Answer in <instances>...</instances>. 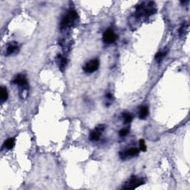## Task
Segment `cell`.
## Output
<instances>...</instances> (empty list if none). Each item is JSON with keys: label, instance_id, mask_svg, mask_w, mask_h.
<instances>
[{"label": "cell", "instance_id": "obj_11", "mask_svg": "<svg viewBox=\"0 0 190 190\" xmlns=\"http://www.w3.org/2000/svg\"><path fill=\"white\" fill-rule=\"evenodd\" d=\"M149 115V108L147 106H143L139 111V117L141 120H144Z\"/></svg>", "mask_w": 190, "mask_h": 190}, {"label": "cell", "instance_id": "obj_5", "mask_svg": "<svg viewBox=\"0 0 190 190\" xmlns=\"http://www.w3.org/2000/svg\"><path fill=\"white\" fill-rule=\"evenodd\" d=\"M117 40V35L111 30H107L102 35V40L106 44H112Z\"/></svg>", "mask_w": 190, "mask_h": 190}, {"label": "cell", "instance_id": "obj_1", "mask_svg": "<svg viewBox=\"0 0 190 190\" xmlns=\"http://www.w3.org/2000/svg\"><path fill=\"white\" fill-rule=\"evenodd\" d=\"M78 16L77 13L74 10H71L68 11L67 15L64 16L61 22V28H66L71 27V25L77 19Z\"/></svg>", "mask_w": 190, "mask_h": 190}, {"label": "cell", "instance_id": "obj_10", "mask_svg": "<svg viewBox=\"0 0 190 190\" xmlns=\"http://www.w3.org/2000/svg\"><path fill=\"white\" fill-rule=\"evenodd\" d=\"M7 97H8V93H7V88H6V87L2 86L1 91H0V99H1L2 102H4L5 101L7 100Z\"/></svg>", "mask_w": 190, "mask_h": 190}, {"label": "cell", "instance_id": "obj_3", "mask_svg": "<svg viewBox=\"0 0 190 190\" xmlns=\"http://www.w3.org/2000/svg\"><path fill=\"white\" fill-rule=\"evenodd\" d=\"M156 12V9L153 7L152 6H149L147 7L144 5V4H142L141 5H139L137 7L136 14L137 16H149L151 15L154 14Z\"/></svg>", "mask_w": 190, "mask_h": 190}, {"label": "cell", "instance_id": "obj_16", "mask_svg": "<svg viewBox=\"0 0 190 190\" xmlns=\"http://www.w3.org/2000/svg\"><path fill=\"white\" fill-rule=\"evenodd\" d=\"M139 144H140V150L142 152H146V145L144 141V140H140L139 141Z\"/></svg>", "mask_w": 190, "mask_h": 190}, {"label": "cell", "instance_id": "obj_13", "mask_svg": "<svg viewBox=\"0 0 190 190\" xmlns=\"http://www.w3.org/2000/svg\"><path fill=\"white\" fill-rule=\"evenodd\" d=\"M19 47L16 45V44H10L8 47L7 48V54L10 55L13 53H15L16 51L18 50Z\"/></svg>", "mask_w": 190, "mask_h": 190}, {"label": "cell", "instance_id": "obj_4", "mask_svg": "<svg viewBox=\"0 0 190 190\" xmlns=\"http://www.w3.org/2000/svg\"><path fill=\"white\" fill-rule=\"evenodd\" d=\"M100 67V61L97 59H94L88 62L83 67V70L86 73H93L96 71Z\"/></svg>", "mask_w": 190, "mask_h": 190}, {"label": "cell", "instance_id": "obj_7", "mask_svg": "<svg viewBox=\"0 0 190 190\" xmlns=\"http://www.w3.org/2000/svg\"><path fill=\"white\" fill-rule=\"evenodd\" d=\"M138 154H139V149H137V148H131V149H129L128 150L120 152V156L121 159L125 160L127 158L136 156Z\"/></svg>", "mask_w": 190, "mask_h": 190}, {"label": "cell", "instance_id": "obj_8", "mask_svg": "<svg viewBox=\"0 0 190 190\" xmlns=\"http://www.w3.org/2000/svg\"><path fill=\"white\" fill-rule=\"evenodd\" d=\"M13 83L16 84L17 86L22 87L24 88H27L28 87V81L26 77L22 74H18L15 77V79L13 80Z\"/></svg>", "mask_w": 190, "mask_h": 190}, {"label": "cell", "instance_id": "obj_6", "mask_svg": "<svg viewBox=\"0 0 190 190\" xmlns=\"http://www.w3.org/2000/svg\"><path fill=\"white\" fill-rule=\"evenodd\" d=\"M105 130V126L104 125H102V124H100V125H99L96 129L92 131L90 134L89 138L90 140H92V141H97V140H100V135L101 133Z\"/></svg>", "mask_w": 190, "mask_h": 190}, {"label": "cell", "instance_id": "obj_2", "mask_svg": "<svg viewBox=\"0 0 190 190\" xmlns=\"http://www.w3.org/2000/svg\"><path fill=\"white\" fill-rule=\"evenodd\" d=\"M145 183L143 178H139L136 176H132L130 180L124 185L123 188L125 189H135L138 187H140Z\"/></svg>", "mask_w": 190, "mask_h": 190}, {"label": "cell", "instance_id": "obj_19", "mask_svg": "<svg viewBox=\"0 0 190 190\" xmlns=\"http://www.w3.org/2000/svg\"><path fill=\"white\" fill-rule=\"evenodd\" d=\"M106 98L111 99L112 98V94H106Z\"/></svg>", "mask_w": 190, "mask_h": 190}, {"label": "cell", "instance_id": "obj_12", "mask_svg": "<svg viewBox=\"0 0 190 190\" xmlns=\"http://www.w3.org/2000/svg\"><path fill=\"white\" fill-rule=\"evenodd\" d=\"M57 61H58V63H59V68H60V69L63 71V69H64L65 67V65H66V64H67L66 59H65L64 57H63L61 55H58Z\"/></svg>", "mask_w": 190, "mask_h": 190}, {"label": "cell", "instance_id": "obj_18", "mask_svg": "<svg viewBox=\"0 0 190 190\" xmlns=\"http://www.w3.org/2000/svg\"><path fill=\"white\" fill-rule=\"evenodd\" d=\"M187 27H186L185 25H183V26L181 28V29H180V31H179V33L181 36H182V35H184V31H187Z\"/></svg>", "mask_w": 190, "mask_h": 190}, {"label": "cell", "instance_id": "obj_17", "mask_svg": "<svg viewBox=\"0 0 190 190\" xmlns=\"http://www.w3.org/2000/svg\"><path fill=\"white\" fill-rule=\"evenodd\" d=\"M129 133V129H126V128H124V129H122L120 131V135L122 137H125L128 135Z\"/></svg>", "mask_w": 190, "mask_h": 190}, {"label": "cell", "instance_id": "obj_15", "mask_svg": "<svg viewBox=\"0 0 190 190\" xmlns=\"http://www.w3.org/2000/svg\"><path fill=\"white\" fill-rule=\"evenodd\" d=\"M123 116L124 121H125L126 123H131V121H132L133 116L131 115V114L127 113V112L125 113V112H124L123 115Z\"/></svg>", "mask_w": 190, "mask_h": 190}, {"label": "cell", "instance_id": "obj_14", "mask_svg": "<svg viewBox=\"0 0 190 190\" xmlns=\"http://www.w3.org/2000/svg\"><path fill=\"white\" fill-rule=\"evenodd\" d=\"M167 54L166 51H160L155 56V59L158 63H160L163 60V59L165 57V56Z\"/></svg>", "mask_w": 190, "mask_h": 190}, {"label": "cell", "instance_id": "obj_9", "mask_svg": "<svg viewBox=\"0 0 190 190\" xmlns=\"http://www.w3.org/2000/svg\"><path fill=\"white\" fill-rule=\"evenodd\" d=\"M15 145V139L14 138H8L4 143L3 147L7 149H11L13 148Z\"/></svg>", "mask_w": 190, "mask_h": 190}]
</instances>
